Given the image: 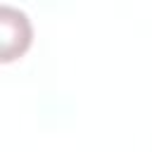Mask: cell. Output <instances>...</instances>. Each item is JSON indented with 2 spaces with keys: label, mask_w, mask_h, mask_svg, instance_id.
Instances as JSON below:
<instances>
[{
  "label": "cell",
  "mask_w": 152,
  "mask_h": 152,
  "mask_svg": "<svg viewBox=\"0 0 152 152\" xmlns=\"http://www.w3.org/2000/svg\"><path fill=\"white\" fill-rule=\"evenodd\" d=\"M0 62H14L17 57H21L31 40H33V28L31 21L26 17V12L2 5L0 7Z\"/></svg>",
  "instance_id": "6da1fadb"
}]
</instances>
